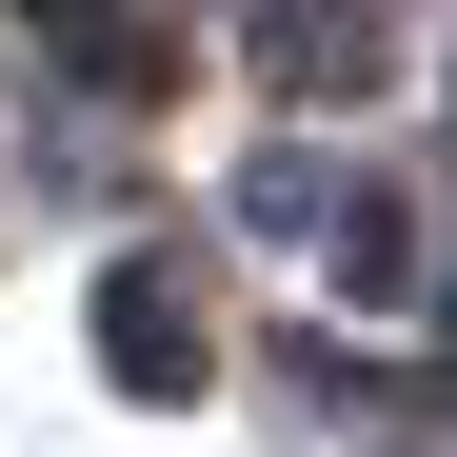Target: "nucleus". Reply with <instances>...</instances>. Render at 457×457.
Returning <instances> with one entry per match:
<instances>
[{
	"label": "nucleus",
	"mask_w": 457,
	"mask_h": 457,
	"mask_svg": "<svg viewBox=\"0 0 457 457\" xmlns=\"http://www.w3.org/2000/svg\"><path fill=\"white\" fill-rule=\"evenodd\" d=\"M100 378H120V398H199V378H219L199 259H120V278H100Z\"/></svg>",
	"instance_id": "nucleus-1"
}]
</instances>
